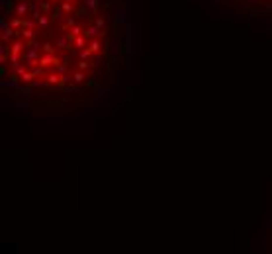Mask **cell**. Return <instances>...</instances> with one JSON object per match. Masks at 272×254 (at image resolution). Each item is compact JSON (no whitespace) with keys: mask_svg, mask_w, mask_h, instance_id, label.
Segmentation results:
<instances>
[{"mask_svg":"<svg viewBox=\"0 0 272 254\" xmlns=\"http://www.w3.org/2000/svg\"><path fill=\"white\" fill-rule=\"evenodd\" d=\"M16 10L37 22L41 31L4 27V71L10 80L63 88L90 76L106 37L98 0H20Z\"/></svg>","mask_w":272,"mask_h":254,"instance_id":"cell-1","label":"cell"}]
</instances>
